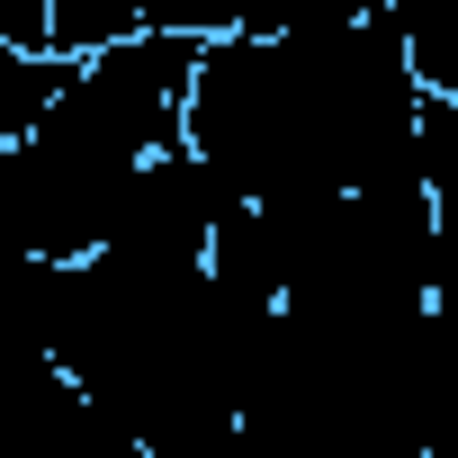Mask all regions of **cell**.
<instances>
[{"label":"cell","mask_w":458,"mask_h":458,"mask_svg":"<svg viewBox=\"0 0 458 458\" xmlns=\"http://www.w3.org/2000/svg\"><path fill=\"white\" fill-rule=\"evenodd\" d=\"M0 46L46 55V0H0Z\"/></svg>","instance_id":"obj_5"},{"label":"cell","mask_w":458,"mask_h":458,"mask_svg":"<svg viewBox=\"0 0 458 458\" xmlns=\"http://www.w3.org/2000/svg\"><path fill=\"white\" fill-rule=\"evenodd\" d=\"M55 90H64V64H55V55H19V46H0V153H10V144L46 117Z\"/></svg>","instance_id":"obj_4"},{"label":"cell","mask_w":458,"mask_h":458,"mask_svg":"<svg viewBox=\"0 0 458 458\" xmlns=\"http://www.w3.org/2000/svg\"><path fill=\"white\" fill-rule=\"evenodd\" d=\"M207 37H126L108 55L64 64V90L46 99V117L0 153V189L37 261L72 270L99 252V234L117 225L126 189L180 153V99L198 72Z\"/></svg>","instance_id":"obj_2"},{"label":"cell","mask_w":458,"mask_h":458,"mask_svg":"<svg viewBox=\"0 0 458 458\" xmlns=\"http://www.w3.org/2000/svg\"><path fill=\"white\" fill-rule=\"evenodd\" d=\"M180 144L234 207L288 216L360 189L422 180V81L386 19L297 28V37H207Z\"/></svg>","instance_id":"obj_1"},{"label":"cell","mask_w":458,"mask_h":458,"mask_svg":"<svg viewBox=\"0 0 458 458\" xmlns=\"http://www.w3.org/2000/svg\"><path fill=\"white\" fill-rule=\"evenodd\" d=\"M126 37H225L216 0H46V55L81 64Z\"/></svg>","instance_id":"obj_3"}]
</instances>
